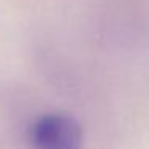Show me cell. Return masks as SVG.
Instances as JSON below:
<instances>
[{
    "label": "cell",
    "instance_id": "1",
    "mask_svg": "<svg viewBox=\"0 0 149 149\" xmlns=\"http://www.w3.org/2000/svg\"><path fill=\"white\" fill-rule=\"evenodd\" d=\"M29 139L34 149H82L84 128L69 114L52 112L32 123Z\"/></svg>",
    "mask_w": 149,
    "mask_h": 149
}]
</instances>
